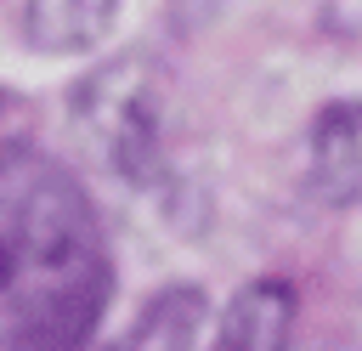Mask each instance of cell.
I'll use <instances>...</instances> for the list:
<instances>
[{
  "label": "cell",
  "mask_w": 362,
  "mask_h": 351,
  "mask_svg": "<svg viewBox=\"0 0 362 351\" xmlns=\"http://www.w3.org/2000/svg\"><path fill=\"white\" fill-rule=\"evenodd\" d=\"M113 260L79 181L0 147V351H79L107 306Z\"/></svg>",
  "instance_id": "1"
},
{
  "label": "cell",
  "mask_w": 362,
  "mask_h": 351,
  "mask_svg": "<svg viewBox=\"0 0 362 351\" xmlns=\"http://www.w3.org/2000/svg\"><path fill=\"white\" fill-rule=\"evenodd\" d=\"M68 113L85 153L107 176L158 192L175 181V102L164 68H153L147 57H113L90 68L74 85Z\"/></svg>",
  "instance_id": "2"
},
{
  "label": "cell",
  "mask_w": 362,
  "mask_h": 351,
  "mask_svg": "<svg viewBox=\"0 0 362 351\" xmlns=\"http://www.w3.org/2000/svg\"><path fill=\"white\" fill-rule=\"evenodd\" d=\"M305 192L328 209L362 198V96L328 102L305 136Z\"/></svg>",
  "instance_id": "3"
},
{
  "label": "cell",
  "mask_w": 362,
  "mask_h": 351,
  "mask_svg": "<svg viewBox=\"0 0 362 351\" xmlns=\"http://www.w3.org/2000/svg\"><path fill=\"white\" fill-rule=\"evenodd\" d=\"M294 289L283 277H255L232 294L215 328V351H294Z\"/></svg>",
  "instance_id": "4"
},
{
  "label": "cell",
  "mask_w": 362,
  "mask_h": 351,
  "mask_svg": "<svg viewBox=\"0 0 362 351\" xmlns=\"http://www.w3.org/2000/svg\"><path fill=\"white\" fill-rule=\"evenodd\" d=\"M119 0H23V34L28 45L51 51V57H68V51H85L107 34Z\"/></svg>",
  "instance_id": "5"
}]
</instances>
